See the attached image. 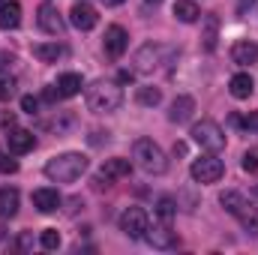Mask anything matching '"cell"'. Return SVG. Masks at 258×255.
Here are the masks:
<instances>
[{
	"label": "cell",
	"instance_id": "15",
	"mask_svg": "<svg viewBox=\"0 0 258 255\" xmlns=\"http://www.w3.org/2000/svg\"><path fill=\"white\" fill-rule=\"evenodd\" d=\"M33 207L39 210V213H54L57 207H60V192L57 189H48V186H42V189H33Z\"/></svg>",
	"mask_w": 258,
	"mask_h": 255
},
{
	"label": "cell",
	"instance_id": "3",
	"mask_svg": "<svg viewBox=\"0 0 258 255\" xmlns=\"http://www.w3.org/2000/svg\"><path fill=\"white\" fill-rule=\"evenodd\" d=\"M87 171V156L84 153H60L45 162V177L54 183H72Z\"/></svg>",
	"mask_w": 258,
	"mask_h": 255
},
{
	"label": "cell",
	"instance_id": "14",
	"mask_svg": "<svg viewBox=\"0 0 258 255\" xmlns=\"http://www.w3.org/2000/svg\"><path fill=\"white\" fill-rule=\"evenodd\" d=\"M6 144H9L12 153H30V150L36 147V135H33L30 129H12V132L6 135Z\"/></svg>",
	"mask_w": 258,
	"mask_h": 255
},
{
	"label": "cell",
	"instance_id": "18",
	"mask_svg": "<svg viewBox=\"0 0 258 255\" xmlns=\"http://www.w3.org/2000/svg\"><path fill=\"white\" fill-rule=\"evenodd\" d=\"M192 111H195V99L192 96H177V99L171 102L168 120H171V123H186V120L192 117Z\"/></svg>",
	"mask_w": 258,
	"mask_h": 255
},
{
	"label": "cell",
	"instance_id": "23",
	"mask_svg": "<svg viewBox=\"0 0 258 255\" xmlns=\"http://www.w3.org/2000/svg\"><path fill=\"white\" fill-rule=\"evenodd\" d=\"M81 87H84V81H81V75H78V72H63V75L57 78V90H60V96H63V99L78 96V93H81Z\"/></svg>",
	"mask_w": 258,
	"mask_h": 255
},
{
	"label": "cell",
	"instance_id": "5",
	"mask_svg": "<svg viewBox=\"0 0 258 255\" xmlns=\"http://www.w3.org/2000/svg\"><path fill=\"white\" fill-rule=\"evenodd\" d=\"M192 141L201 147V150H207V153H219V150H225V132L222 126L216 123V120H198L192 126Z\"/></svg>",
	"mask_w": 258,
	"mask_h": 255
},
{
	"label": "cell",
	"instance_id": "6",
	"mask_svg": "<svg viewBox=\"0 0 258 255\" xmlns=\"http://www.w3.org/2000/svg\"><path fill=\"white\" fill-rule=\"evenodd\" d=\"M189 174H192L195 183H216L225 174V165H222V159H216L213 153H207V156L195 159L192 165H189Z\"/></svg>",
	"mask_w": 258,
	"mask_h": 255
},
{
	"label": "cell",
	"instance_id": "29",
	"mask_svg": "<svg viewBox=\"0 0 258 255\" xmlns=\"http://www.w3.org/2000/svg\"><path fill=\"white\" fill-rule=\"evenodd\" d=\"M39 243H42V249H57V246H60V234H57V228H45L42 237H39Z\"/></svg>",
	"mask_w": 258,
	"mask_h": 255
},
{
	"label": "cell",
	"instance_id": "28",
	"mask_svg": "<svg viewBox=\"0 0 258 255\" xmlns=\"http://www.w3.org/2000/svg\"><path fill=\"white\" fill-rule=\"evenodd\" d=\"M12 96H15V78L9 72H3L0 75V102H9Z\"/></svg>",
	"mask_w": 258,
	"mask_h": 255
},
{
	"label": "cell",
	"instance_id": "37",
	"mask_svg": "<svg viewBox=\"0 0 258 255\" xmlns=\"http://www.w3.org/2000/svg\"><path fill=\"white\" fill-rule=\"evenodd\" d=\"M3 3H6V0H0V6H3Z\"/></svg>",
	"mask_w": 258,
	"mask_h": 255
},
{
	"label": "cell",
	"instance_id": "30",
	"mask_svg": "<svg viewBox=\"0 0 258 255\" xmlns=\"http://www.w3.org/2000/svg\"><path fill=\"white\" fill-rule=\"evenodd\" d=\"M240 165H243V171H258V147H249V150L243 153Z\"/></svg>",
	"mask_w": 258,
	"mask_h": 255
},
{
	"label": "cell",
	"instance_id": "9",
	"mask_svg": "<svg viewBox=\"0 0 258 255\" xmlns=\"http://www.w3.org/2000/svg\"><path fill=\"white\" fill-rule=\"evenodd\" d=\"M36 24H39V30H45L48 36H60L63 27H66L54 3H42V6L36 9Z\"/></svg>",
	"mask_w": 258,
	"mask_h": 255
},
{
	"label": "cell",
	"instance_id": "17",
	"mask_svg": "<svg viewBox=\"0 0 258 255\" xmlns=\"http://www.w3.org/2000/svg\"><path fill=\"white\" fill-rule=\"evenodd\" d=\"M33 57L42 60V63H57L60 57H66V45H60V42H39V45H33Z\"/></svg>",
	"mask_w": 258,
	"mask_h": 255
},
{
	"label": "cell",
	"instance_id": "4",
	"mask_svg": "<svg viewBox=\"0 0 258 255\" xmlns=\"http://www.w3.org/2000/svg\"><path fill=\"white\" fill-rule=\"evenodd\" d=\"M132 159H135L138 168L147 171V174H165V171H168V159H165L162 147H159L153 138H138V141L132 144Z\"/></svg>",
	"mask_w": 258,
	"mask_h": 255
},
{
	"label": "cell",
	"instance_id": "32",
	"mask_svg": "<svg viewBox=\"0 0 258 255\" xmlns=\"http://www.w3.org/2000/svg\"><path fill=\"white\" fill-rule=\"evenodd\" d=\"M21 111L33 117V114L39 111V99H36V96H21Z\"/></svg>",
	"mask_w": 258,
	"mask_h": 255
},
{
	"label": "cell",
	"instance_id": "27",
	"mask_svg": "<svg viewBox=\"0 0 258 255\" xmlns=\"http://www.w3.org/2000/svg\"><path fill=\"white\" fill-rule=\"evenodd\" d=\"M237 219H240V225L246 228V234H258V210L255 207H246Z\"/></svg>",
	"mask_w": 258,
	"mask_h": 255
},
{
	"label": "cell",
	"instance_id": "12",
	"mask_svg": "<svg viewBox=\"0 0 258 255\" xmlns=\"http://www.w3.org/2000/svg\"><path fill=\"white\" fill-rule=\"evenodd\" d=\"M69 21H72V27H78V30H93L96 21H99V15H96V9H93L90 3H75V6L69 9Z\"/></svg>",
	"mask_w": 258,
	"mask_h": 255
},
{
	"label": "cell",
	"instance_id": "10",
	"mask_svg": "<svg viewBox=\"0 0 258 255\" xmlns=\"http://www.w3.org/2000/svg\"><path fill=\"white\" fill-rule=\"evenodd\" d=\"M144 240H147L153 249H171V246L177 243V234L171 231V222H156L153 228L147 225V231H144Z\"/></svg>",
	"mask_w": 258,
	"mask_h": 255
},
{
	"label": "cell",
	"instance_id": "33",
	"mask_svg": "<svg viewBox=\"0 0 258 255\" xmlns=\"http://www.w3.org/2000/svg\"><path fill=\"white\" fill-rule=\"evenodd\" d=\"M240 126H246V129H255V132H258V111H252V114H246V117L240 120Z\"/></svg>",
	"mask_w": 258,
	"mask_h": 255
},
{
	"label": "cell",
	"instance_id": "34",
	"mask_svg": "<svg viewBox=\"0 0 258 255\" xmlns=\"http://www.w3.org/2000/svg\"><path fill=\"white\" fill-rule=\"evenodd\" d=\"M252 195H255V201H258V183H255V186H252Z\"/></svg>",
	"mask_w": 258,
	"mask_h": 255
},
{
	"label": "cell",
	"instance_id": "24",
	"mask_svg": "<svg viewBox=\"0 0 258 255\" xmlns=\"http://www.w3.org/2000/svg\"><path fill=\"white\" fill-rule=\"evenodd\" d=\"M174 18L183 21V24H195V21L201 18V9L195 6L192 0H177V3H174Z\"/></svg>",
	"mask_w": 258,
	"mask_h": 255
},
{
	"label": "cell",
	"instance_id": "8",
	"mask_svg": "<svg viewBox=\"0 0 258 255\" xmlns=\"http://www.w3.org/2000/svg\"><path fill=\"white\" fill-rule=\"evenodd\" d=\"M126 45H129L126 30H123L120 24H111V27L105 30V39H102L105 57H108V60H120V57H123V51H126Z\"/></svg>",
	"mask_w": 258,
	"mask_h": 255
},
{
	"label": "cell",
	"instance_id": "36",
	"mask_svg": "<svg viewBox=\"0 0 258 255\" xmlns=\"http://www.w3.org/2000/svg\"><path fill=\"white\" fill-rule=\"evenodd\" d=\"M147 3H159V0H147Z\"/></svg>",
	"mask_w": 258,
	"mask_h": 255
},
{
	"label": "cell",
	"instance_id": "20",
	"mask_svg": "<svg viewBox=\"0 0 258 255\" xmlns=\"http://www.w3.org/2000/svg\"><path fill=\"white\" fill-rule=\"evenodd\" d=\"M18 201H21V195L15 186H3L0 189V219H12L18 213Z\"/></svg>",
	"mask_w": 258,
	"mask_h": 255
},
{
	"label": "cell",
	"instance_id": "22",
	"mask_svg": "<svg viewBox=\"0 0 258 255\" xmlns=\"http://www.w3.org/2000/svg\"><path fill=\"white\" fill-rule=\"evenodd\" d=\"M219 204H222L231 216H240V213L249 207V201H246L240 192H234V189H225V192H222V195H219Z\"/></svg>",
	"mask_w": 258,
	"mask_h": 255
},
{
	"label": "cell",
	"instance_id": "21",
	"mask_svg": "<svg viewBox=\"0 0 258 255\" xmlns=\"http://www.w3.org/2000/svg\"><path fill=\"white\" fill-rule=\"evenodd\" d=\"M18 24H21V3L6 0V3L0 6V27H3V30H15Z\"/></svg>",
	"mask_w": 258,
	"mask_h": 255
},
{
	"label": "cell",
	"instance_id": "1",
	"mask_svg": "<svg viewBox=\"0 0 258 255\" xmlns=\"http://www.w3.org/2000/svg\"><path fill=\"white\" fill-rule=\"evenodd\" d=\"M84 99H87V108H90V111H96V114H111V111L120 108L123 90H120L117 81H93V84L87 87Z\"/></svg>",
	"mask_w": 258,
	"mask_h": 255
},
{
	"label": "cell",
	"instance_id": "7",
	"mask_svg": "<svg viewBox=\"0 0 258 255\" xmlns=\"http://www.w3.org/2000/svg\"><path fill=\"white\" fill-rule=\"evenodd\" d=\"M117 225H120V231H123L126 237H132V240H138V237H144V231H147L150 219H147V213H144L141 207H126V210L120 213Z\"/></svg>",
	"mask_w": 258,
	"mask_h": 255
},
{
	"label": "cell",
	"instance_id": "35",
	"mask_svg": "<svg viewBox=\"0 0 258 255\" xmlns=\"http://www.w3.org/2000/svg\"><path fill=\"white\" fill-rule=\"evenodd\" d=\"M111 3H114V6H117V3H123V0H111Z\"/></svg>",
	"mask_w": 258,
	"mask_h": 255
},
{
	"label": "cell",
	"instance_id": "11",
	"mask_svg": "<svg viewBox=\"0 0 258 255\" xmlns=\"http://www.w3.org/2000/svg\"><path fill=\"white\" fill-rule=\"evenodd\" d=\"M129 171H132V162H129V159H120V156H114V159H105V165L99 168V177H96V183H105V186H111L114 180H123V177H129Z\"/></svg>",
	"mask_w": 258,
	"mask_h": 255
},
{
	"label": "cell",
	"instance_id": "26",
	"mask_svg": "<svg viewBox=\"0 0 258 255\" xmlns=\"http://www.w3.org/2000/svg\"><path fill=\"white\" fill-rule=\"evenodd\" d=\"M174 213H177V204H174L171 198H159V201H156V216H159V222H171Z\"/></svg>",
	"mask_w": 258,
	"mask_h": 255
},
{
	"label": "cell",
	"instance_id": "19",
	"mask_svg": "<svg viewBox=\"0 0 258 255\" xmlns=\"http://www.w3.org/2000/svg\"><path fill=\"white\" fill-rule=\"evenodd\" d=\"M204 30H201V42H204V51H216V39H219V15H204L201 18Z\"/></svg>",
	"mask_w": 258,
	"mask_h": 255
},
{
	"label": "cell",
	"instance_id": "2",
	"mask_svg": "<svg viewBox=\"0 0 258 255\" xmlns=\"http://www.w3.org/2000/svg\"><path fill=\"white\" fill-rule=\"evenodd\" d=\"M174 57H177V48L162 45V42H147V45H141V48L135 51L132 69L141 72V75H153V72H159L165 63H171Z\"/></svg>",
	"mask_w": 258,
	"mask_h": 255
},
{
	"label": "cell",
	"instance_id": "13",
	"mask_svg": "<svg viewBox=\"0 0 258 255\" xmlns=\"http://www.w3.org/2000/svg\"><path fill=\"white\" fill-rule=\"evenodd\" d=\"M231 60L237 66L258 63V42H252V39H237V42L231 45Z\"/></svg>",
	"mask_w": 258,
	"mask_h": 255
},
{
	"label": "cell",
	"instance_id": "16",
	"mask_svg": "<svg viewBox=\"0 0 258 255\" xmlns=\"http://www.w3.org/2000/svg\"><path fill=\"white\" fill-rule=\"evenodd\" d=\"M228 90H231V96H234V99H249V96H252V90H255V81H252V75H249V72H237V75H231Z\"/></svg>",
	"mask_w": 258,
	"mask_h": 255
},
{
	"label": "cell",
	"instance_id": "31",
	"mask_svg": "<svg viewBox=\"0 0 258 255\" xmlns=\"http://www.w3.org/2000/svg\"><path fill=\"white\" fill-rule=\"evenodd\" d=\"M15 171H18V162L9 159V156L3 153V147H0V174H15Z\"/></svg>",
	"mask_w": 258,
	"mask_h": 255
},
{
	"label": "cell",
	"instance_id": "25",
	"mask_svg": "<svg viewBox=\"0 0 258 255\" xmlns=\"http://www.w3.org/2000/svg\"><path fill=\"white\" fill-rule=\"evenodd\" d=\"M135 99H138V105L156 108V105L162 102V90H159V87H138V90H135Z\"/></svg>",
	"mask_w": 258,
	"mask_h": 255
}]
</instances>
